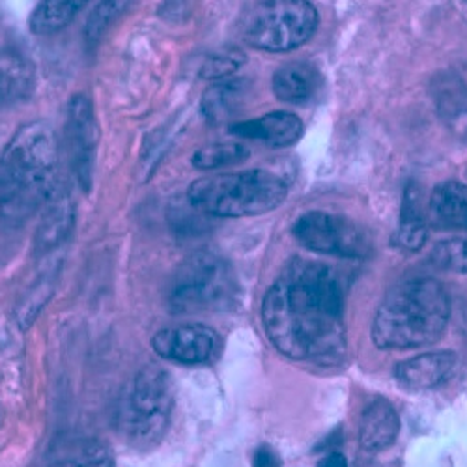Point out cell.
I'll list each match as a JSON object with an SVG mask.
<instances>
[{"instance_id": "obj_20", "label": "cell", "mask_w": 467, "mask_h": 467, "mask_svg": "<svg viewBox=\"0 0 467 467\" xmlns=\"http://www.w3.org/2000/svg\"><path fill=\"white\" fill-rule=\"evenodd\" d=\"M436 98L440 114L445 124L462 140H467V77H447V79H443Z\"/></svg>"}, {"instance_id": "obj_8", "label": "cell", "mask_w": 467, "mask_h": 467, "mask_svg": "<svg viewBox=\"0 0 467 467\" xmlns=\"http://www.w3.org/2000/svg\"><path fill=\"white\" fill-rule=\"evenodd\" d=\"M294 238L305 249L342 258H363L370 253V242L361 226L348 217L308 212L294 223Z\"/></svg>"}, {"instance_id": "obj_14", "label": "cell", "mask_w": 467, "mask_h": 467, "mask_svg": "<svg viewBox=\"0 0 467 467\" xmlns=\"http://www.w3.org/2000/svg\"><path fill=\"white\" fill-rule=\"evenodd\" d=\"M34 64L14 47H0V105H16L32 96Z\"/></svg>"}, {"instance_id": "obj_6", "label": "cell", "mask_w": 467, "mask_h": 467, "mask_svg": "<svg viewBox=\"0 0 467 467\" xmlns=\"http://www.w3.org/2000/svg\"><path fill=\"white\" fill-rule=\"evenodd\" d=\"M318 21L308 0H264L244 23V40L267 53L292 51L315 36Z\"/></svg>"}, {"instance_id": "obj_5", "label": "cell", "mask_w": 467, "mask_h": 467, "mask_svg": "<svg viewBox=\"0 0 467 467\" xmlns=\"http://www.w3.org/2000/svg\"><path fill=\"white\" fill-rule=\"evenodd\" d=\"M172 406L174 387L169 372L158 365L144 367L120 402V432L135 447H151L165 436Z\"/></svg>"}, {"instance_id": "obj_24", "label": "cell", "mask_w": 467, "mask_h": 467, "mask_svg": "<svg viewBox=\"0 0 467 467\" xmlns=\"http://www.w3.org/2000/svg\"><path fill=\"white\" fill-rule=\"evenodd\" d=\"M131 3L133 0H101V3L92 10L87 21V28H85L87 44L90 47L98 46L105 37V34L110 30V26L128 12Z\"/></svg>"}, {"instance_id": "obj_13", "label": "cell", "mask_w": 467, "mask_h": 467, "mask_svg": "<svg viewBox=\"0 0 467 467\" xmlns=\"http://www.w3.org/2000/svg\"><path fill=\"white\" fill-rule=\"evenodd\" d=\"M458 358L452 352H432L422 354L413 359L402 361L395 376L400 385L413 389V391H422V389H434L449 379L452 370L456 368Z\"/></svg>"}, {"instance_id": "obj_4", "label": "cell", "mask_w": 467, "mask_h": 467, "mask_svg": "<svg viewBox=\"0 0 467 467\" xmlns=\"http://www.w3.org/2000/svg\"><path fill=\"white\" fill-rule=\"evenodd\" d=\"M288 194L286 182L269 171L204 176L187 191L189 204L212 217H251L274 212Z\"/></svg>"}, {"instance_id": "obj_2", "label": "cell", "mask_w": 467, "mask_h": 467, "mask_svg": "<svg viewBox=\"0 0 467 467\" xmlns=\"http://www.w3.org/2000/svg\"><path fill=\"white\" fill-rule=\"evenodd\" d=\"M58 139L46 122L25 124L0 155V217L23 224L58 183Z\"/></svg>"}, {"instance_id": "obj_28", "label": "cell", "mask_w": 467, "mask_h": 467, "mask_svg": "<svg viewBox=\"0 0 467 467\" xmlns=\"http://www.w3.org/2000/svg\"><path fill=\"white\" fill-rule=\"evenodd\" d=\"M253 467H281V460L277 452L269 447H260L254 452L253 458Z\"/></svg>"}, {"instance_id": "obj_9", "label": "cell", "mask_w": 467, "mask_h": 467, "mask_svg": "<svg viewBox=\"0 0 467 467\" xmlns=\"http://www.w3.org/2000/svg\"><path fill=\"white\" fill-rule=\"evenodd\" d=\"M66 144L77 180L85 189H88L98 146V124L92 101L85 94L73 96L67 105Z\"/></svg>"}, {"instance_id": "obj_27", "label": "cell", "mask_w": 467, "mask_h": 467, "mask_svg": "<svg viewBox=\"0 0 467 467\" xmlns=\"http://www.w3.org/2000/svg\"><path fill=\"white\" fill-rule=\"evenodd\" d=\"M53 281L49 275H42L40 281H37L32 290H30V297L21 305L19 308V320H25L26 324H30L34 320V317L40 313V308L46 305V301L49 299L51 292H53Z\"/></svg>"}, {"instance_id": "obj_16", "label": "cell", "mask_w": 467, "mask_h": 467, "mask_svg": "<svg viewBox=\"0 0 467 467\" xmlns=\"http://www.w3.org/2000/svg\"><path fill=\"white\" fill-rule=\"evenodd\" d=\"M322 87L320 71L306 62H290L274 75V92L277 99L301 105L313 99Z\"/></svg>"}, {"instance_id": "obj_26", "label": "cell", "mask_w": 467, "mask_h": 467, "mask_svg": "<svg viewBox=\"0 0 467 467\" xmlns=\"http://www.w3.org/2000/svg\"><path fill=\"white\" fill-rule=\"evenodd\" d=\"M245 62V55L238 49H226L212 55L201 69L204 79H226L234 71L240 69Z\"/></svg>"}, {"instance_id": "obj_22", "label": "cell", "mask_w": 467, "mask_h": 467, "mask_svg": "<svg viewBox=\"0 0 467 467\" xmlns=\"http://www.w3.org/2000/svg\"><path fill=\"white\" fill-rule=\"evenodd\" d=\"M426 219L422 213L420 192L410 185L404 192L400 224L397 230V245L404 251H419L426 242Z\"/></svg>"}, {"instance_id": "obj_15", "label": "cell", "mask_w": 467, "mask_h": 467, "mask_svg": "<svg viewBox=\"0 0 467 467\" xmlns=\"http://www.w3.org/2000/svg\"><path fill=\"white\" fill-rule=\"evenodd\" d=\"M47 467H114L110 449L96 438H66L53 445Z\"/></svg>"}, {"instance_id": "obj_11", "label": "cell", "mask_w": 467, "mask_h": 467, "mask_svg": "<svg viewBox=\"0 0 467 467\" xmlns=\"http://www.w3.org/2000/svg\"><path fill=\"white\" fill-rule=\"evenodd\" d=\"M75 226V204L66 183H57L44 204V215L36 230V254H47L60 247Z\"/></svg>"}, {"instance_id": "obj_23", "label": "cell", "mask_w": 467, "mask_h": 467, "mask_svg": "<svg viewBox=\"0 0 467 467\" xmlns=\"http://www.w3.org/2000/svg\"><path fill=\"white\" fill-rule=\"evenodd\" d=\"M249 160V148L242 142L228 140V142H215L208 144L192 155V167L201 171H217L224 167H236Z\"/></svg>"}, {"instance_id": "obj_17", "label": "cell", "mask_w": 467, "mask_h": 467, "mask_svg": "<svg viewBox=\"0 0 467 467\" xmlns=\"http://www.w3.org/2000/svg\"><path fill=\"white\" fill-rule=\"evenodd\" d=\"M249 99V83L240 79H228L208 88L201 101L204 119L212 126L232 122L244 110Z\"/></svg>"}, {"instance_id": "obj_19", "label": "cell", "mask_w": 467, "mask_h": 467, "mask_svg": "<svg viewBox=\"0 0 467 467\" xmlns=\"http://www.w3.org/2000/svg\"><path fill=\"white\" fill-rule=\"evenodd\" d=\"M431 217L441 228L467 232V185L445 182L431 197Z\"/></svg>"}, {"instance_id": "obj_18", "label": "cell", "mask_w": 467, "mask_h": 467, "mask_svg": "<svg viewBox=\"0 0 467 467\" xmlns=\"http://www.w3.org/2000/svg\"><path fill=\"white\" fill-rule=\"evenodd\" d=\"M399 431L400 420L395 408L385 400H376L361 415L359 441L368 451H381L395 443Z\"/></svg>"}, {"instance_id": "obj_10", "label": "cell", "mask_w": 467, "mask_h": 467, "mask_svg": "<svg viewBox=\"0 0 467 467\" xmlns=\"http://www.w3.org/2000/svg\"><path fill=\"white\" fill-rule=\"evenodd\" d=\"M153 349L161 359L182 365H202L215 358L219 338L213 329L191 324L161 329L153 337Z\"/></svg>"}, {"instance_id": "obj_29", "label": "cell", "mask_w": 467, "mask_h": 467, "mask_svg": "<svg viewBox=\"0 0 467 467\" xmlns=\"http://www.w3.org/2000/svg\"><path fill=\"white\" fill-rule=\"evenodd\" d=\"M318 467H348V462L342 454L338 452H333V454H327L324 456L320 462H318Z\"/></svg>"}, {"instance_id": "obj_21", "label": "cell", "mask_w": 467, "mask_h": 467, "mask_svg": "<svg viewBox=\"0 0 467 467\" xmlns=\"http://www.w3.org/2000/svg\"><path fill=\"white\" fill-rule=\"evenodd\" d=\"M90 0H42L30 16L28 26L36 36H47L64 30L79 16Z\"/></svg>"}, {"instance_id": "obj_25", "label": "cell", "mask_w": 467, "mask_h": 467, "mask_svg": "<svg viewBox=\"0 0 467 467\" xmlns=\"http://www.w3.org/2000/svg\"><path fill=\"white\" fill-rule=\"evenodd\" d=\"M432 260L441 269L467 274V236L451 238L438 244L432 251Z\"/></svg>"}, {"instance_id": "obj_12", "label": "cell", "mask_w": 467, "mask_h": 467, "mask_svg": "<svg viewBox=\"0 0 467 467\" xmlns=\"http://www.w3.org/2000/svg\"><path fill=\"white\" fill-rule=\"evenodd\" d=\"M230 131L238 137L256 139L275 148H288L303 137V122L294 112L277 110L264 114L256 120L234 124Z\"/></svg>"}, {"instance_id": "obj_7", "label": "cell", "mask_w": 467, "mask_h": 467, "mask_svg": "<svg viewBox=\"0 0 467 467\" xmlns=\"http://www.w3.org/2000/svg\"><path fill=\"white\" fill-rule=\"evenodd\" d=\"M238 292L230 265L217 254L197 253L176 271L169 288V306L174 313H201L228 306Z\"/></svg>"}, {"instance_id": "obj_1", "label": "cell", "mask_w": 467, "mask_h": 467, "mask_svg": "<svg viewBox=\"0 0 467 467\" xmlns=\"http://www.w3.org/2000/svg\"><path fill=\"white\" fill-rule=\"evenodd\" d=\"M262 322L267 338L292 359L329 363L346 352L342 288L320 262L286 264L265 292Z\"/></svg>"}, {"instance_id": "obj_3", "label": "cell", "mask_w": 467, "mask_h": 467, "mask_svg": "<svg viewBox=\"0 0 467 467\" xmlns=\"http://www.w3.org/2000/svg\"><path fill=\"white\" fill-rule=\"evenodd\" d=\"M451 317V299L436 279H411L387 294L379 305L372 340L381 349H410L436 342Z\"/></svg>"}]
</instances>
